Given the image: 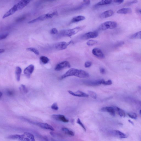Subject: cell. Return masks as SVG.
<instances>
[{
    "label": "cell",
    "instance_id": "33",
    "mask_svg": "<svg viewBox=\"0 0 141 141\" xmlns=\"http://www.w3.org/2000/svg\"><path fill=\"white\" fill-rule=\"evenodd\" d=\"M128 115L129 117L134 119L137 118V114L134 112H130L128 114Z\"/></svg>",
    "mask_w": 141,
    "mask_h": 141
},
{
    "label": "cell",
    "instance_id": "50",
    "mask_svg": "<svg viewBox=\"0 0 141 141\" xmlns=\"http://www.w3.org/2000/svg\"><path fill=\"white\" fill-rule=\"evenodd\" d=\"M139 12L140 13V14L141 15V10H140L139 11Z\"/></svg>",
    "mask_w": 141,
    "mask_h": 141
},
{
    "label": "cell",
    "instance_id": "31",
    "mask_svg": "<svg viewBox=\"0 0 141 141\" xmlns=\"http://www.w3.org/2000/svg\"><path fill=\"white\" fill-rule=\"evenodd\" d=\"M19 89L20 91H23L25 93H26L28 92V90L26 88L25 86L23 84H22L20 85Z\"/></svg>",
    "mask_w": 141,
    "mask_h": 141
},
{
    "label": "cell",
    "instance_id": "28",
    "mask_svg": "<svg viewBox=\"0 0 141 141\" xmlns=\"http://www.w3.org/2000/svg\"><path fill=\"white\" fill-rule=\"evenodd\" d=\"M40 60L44 64L47 63L49 62V59L47 57L45 56H42L40 58Z\"/></svg>",
    "mask_w": 141,
    "mask_h": 141
},
{
    "label": "cell",
    "instance_id": "15",
    "mask_svg": "<svg viewBox=\"0 0 141 141\" xmlns=\"http://www.w3.org/2000/svg\"><path fill=\"white\" fill-rule=\"evenodd\" d=\"M101 111L103 112H107L113 116H115V110L114 107H104L101 108Z\"/></svg>",
    "mask_w": 141,
    "mask_h": 141
},
{
    "label": "cell",
    "instance_id": "46",
    "mask_svg": "<svg viewBox=\"0 0 141 141\" xmlns=\"http://www.w3.org/2000/svg\"><path fill=\"white\" fill-rule=\"evenodd\" d=\"M5 49H0V53L1 54L5 52Z\"/></svg>",
    "mask_w": 141,
    "mask_h": 141
},
{
    "label": "cell",
    "instance_id": "51",
    "mask_svg": "<svg viewBox=\"0 0 141 141\" xmlns=\"http://www.w3.org/2000/svg\"><path fill=\"white\" fill-rule=\"evenodd\" d=\"M140 114H141V110H140Z\"/></svg>",
    "mask_w": 141,
    "mask_h": 141
},
{
    "label": "cell",
    "instance_id": "13",
    "mask_svg": "<svg viewBox=\"0 0 141 141\" xmlns=\"http://www.w3.org/2000/svg\"><path fill=\"white\" fill-rule=\"evenodd\" d=\"M68 91L70 94L75 97H88L89 96L88 94H87L79 91H77L75 92H74L73 91Z\"/></svg>",
    "mask_w": 141,
    "mask_h": 141
},
{
    "label": "cell",
    "instance_id": "36",
    "mask_svg": "<svg viewBox=\"0 0 141 141\" xmlns=\"http://www.w3.org/2000/svg\"><path fill=\"white\" fill-rule=\"evenodd\" d=\"M51 109L55 111H58V109L59 108L57 103H55L52 104L51 107Z\"/></svg>",
    "mask_w": 141,
    "mask_h": 141
},
{
    "label": "cell",
    "instance_id": "10",
    "mask_svg": "<svg viewBox=\"0 0 141 141\" xmlns=\"http://www.w3.org/2000/svg\"><path fill=\"white\" fill-rule=\"evenodd\" d=\"M109 133L112 135L120 138H125L127 137L125 134L118 130L111 131Z\"/></svg>",
    "mask_w": 141,
    "mask_h": 141
},
{
    "label": "cell",
    "instance_id": "1",
    "mask_svg": "<svg viewBox=\"0 0 141 141\" xmlns=\"http://www.w3.org/2000/svg\"><path fill=\"white\" fill-rule=\"evenodd\" d=\"M75 76L79 78H86L89 77V74L86 71L82 69L75 68L69 69L61 77L60 79H62L66 77L71 76Z\"/></svg>",
    "mask_w": 141,
    "mask_h": 141
},
{
    "label": "cell",
    "instance_id": "17",
    "mask_svg": "<svg viewBox=\"0 0 141 141\" xmlns=\"http://www.w3.org/2000/svg\"><path fill=\"white\" fill-rule=\"evenodd\" d=\"M18 10L17 7L15 5L4 15L3 17V19H5L6 17H8L9 16L13 15Z\"/></svg>",
    "mask_w": 141,
    "mask_h": 141
},
{
    "label": "cell",
    "instance_id": "44",
    "mask_svg": "<svg viewBox=\"0 0 141 141\" xmlns=\"http://www.w3.org/2000/svg\"><path fill=\"white\" fill-rule=\"evenodd\" d=\"M100 72L102 74H105L106 73L105 69L103 68H101L100 69Z\"/></svg>",
    "mask_w": 141,
    "mask_h": 141
},
{
    "label": "cell",
    "instance_id": "48",
    "mask_svg": "<svg viewBox=\"0 0 141 141\" xmlns=\"http://www.w3.org/2000/svg\"><path fill=\"white\" fill-rule=\"evenodd\" d=\"M43 1H52L55 0H42Z\"/></svg>",
    "mask_w": 141,
    "mask_h": 141
},
{
    "label": "cell",
    "instance_id": "3",
    "mask_svg": "<svg viewBox=\"0 0 141 141\" xmlns=\"http://www.w3.org/2000/svg\"><path fill=\"white\" fill-rule=\"evenodd\" d=\"M58 13L56 11L54 12L51 13H48L44 14L39 16L36 19L33 20L28 22V23L31 24L35 23L37 22L43 21L45 20L52 18L54 16L58 15Z\"/></svg>",
    "mask_w": 141,
    "mask_h": 141
},
{
    "label": "cell",
    "instance_id": "24",
    "mask_svg": "<svg viewBox=\"0 0 141 141\" xmlns=\"http://www.w3.org/2000/svg\"><path fill=\"white\" fill-rule=\"evenodd\" d=\"M112 0H101L97 4V5H109L111 4Z\"/></svg>",
    "mask_w": 141,
    "mask_h": 141
},
{
    "label": "cell",
    "instance_id": "27",
    "mask_svg": "<svg viewBox=\"0 0 141 141\" xmlns=\"http://www.w3.org/2000/svg\"><path fill=\"white\" fill-rule=\"evenodd\" d=\"M21 137V135L15 134L8 137V138L11 139H17L19 140Z\"/></svg>",
    "mask_w": 141,
    "mask_h": 141
},
{
    "label": "cell",
    "instance_id": "41",
    "mask_svg": "<svg viewBox=\"0 0 141 141\" xmlns=\"http://www.w3.org/2000/svg\"><path fill=\"white\" fill-rule=\"evenodd\" d=\"M7 94L9 96H12L14 94V92L11 90H8L7 92Z\"/></svg>",
    "mask_w": 141,
    "mask_h": 141
},
{
    "label": "cell",
    "instance_id": "38",
    "mask_svg": "<svg viewBox=\"0 0 141 141\" xmlns=\"http://www.w3.org/2000/svg\"><path fill=\"white\" fill-rule=\"evenodd\" d=\"M8 35V34L7 33H5L1 34L0 36V40L5 39L7 38Z\"/></svg>",
    "mask_w": 141,
    "mask_h": 141
},
{
    "label": "cell",
    "instance_id": "37",
    "mask_svg": "<svg viewBox=\"0 0 141 141\" xmlns=\"http://www.w3.org/2000/svg\"><path fill=\"white\" fill-rule=\"evenodd\" d=\"M112 81L110 80L106 81L104 79L102 84L105 85H110L112 84Z\"/></svg>",
    "mask_w": 141,
    "mask_h": 141
},
{
    "label": "cell",
    "instance_id": "30",
    "mask_svg": "<svg viewBox=\"0 0 141 141\" xmlns=\"http://www.w3.org/2000/svg\"><path fill=\"white\" fill-rule=\"evenodd\" d=\"M88 94L90 96L94 99H97V94L95 92L91 91H88Z\"/></svg>",
    "mask_w": 141,
    "mask_h": 141
},
{
    "label": "cell",
    "instance_id": "5",
    "mask_svg": "<svg viewBox=\"0 0 141 141\" xmlns=\"http://www.w3.org/2000/svg\"><path fill=\"white\" fill-rule=\"evenodd\" d=\"M99 36V33L96 31L91 32L87 33L83 35L81 37L82 39L86 40L90 39L95 38Z\"/></svg>",
    "mask_w": 141,
    "mask_h": 141
},
{
    "label": "cell",
    "instance_id": "47",
    "mask_svg": "<svg viewBox=\"0 0 141 141\" xmlns=\"http://www.w3.org/2000/svg\"><path fill=\"white\" fill-rule=\"evenodd\" d=\"M128 121L130 123H131L132 124V125H134V123L132 121H131V120H128Z\"/></svg>",
    "mask_w": 141,
    "mask_h": 141
},
{
    "label": "cell",
    "instance_id": "32",
    "mask_svg": "<svg viewBox=\"0 0 141 141\" xmlns=\"http://www.w3.org/2000/svg\"><path fill=\"white\" fill-rule=\"evenodd\" d=\"M98 42L96 41L93 40H91L88 41L87 42V44L88 46H93L95 44H97Z\"/></svg>",
    "mask_w": 141,
    "mask_h": 141
},
{
    "label": "cell",
    "instance_id": "35",
    "mask_svg": "<svg viewBox=\"0 0 141 141\" xmlns=\"http://www.w3.org/2000/svg\"><path fill=\"white\" fill-rule=\"evenodd\" d=\"M26 16L24 15L18 18L16 20V21L17 22H21L25 20L26 18Z\"/></svg>",
    "mask_w": 141,
    "mask_h": 141
},
{
    "label": "cell",
    "instance_id": "14",
    "mask_svg": "<svg viewBox=\"0 0 141 141\" xmlns=\"http://www.w3.org/2000/svg\"><path fill=\"white\" fill-rule=\"evenodd\" d=\"M51 117L54 119L58 121L64 123H68L69 122V120L67 119L64 116L60 114H54Z\"/></svg>",
    "mask_w": 141,
    "mask_h": 141
},
{
    "label": "cell",
    "instance_id": "34",
    "mask_svg": "<svg viewBox=\"0 0 141 141\" xmlns=\"http://www.w3.org/2000/svg\"><path fill=\"white\" fill-rule=\"evenodd\" d=\"M77 124H79V125L81 126L82 127L83 129L84 130L85 132L86 131V128L85 126L82 123L81 121V120L79 118H78L77 120Z\"/></svg>",
    "mask_w": 141,
    "mask_h": 141
},
{
    "label": "cell",
    "instance_id": "20",
    "mask_svg": "<svg viewBox=\"0 0 141 141\" xmlns=\"http://www.w3.org/2000/svg\"><path fill=\"white\" fill-rule=\"evenodd\" d=\"M85 17L83 16H79L73 17L71 20V23H75L76 22H79L84 20Z\"/></svg>",
    "mask_w": 141,
    "mask_h": 141
},
{
    "label": "cell",
    "instance_id": "12",
    "mask_svg": "<svg viewBox=\"0 0 141 141\" xmlns=\"http://www.w3.org/2000/svg\"><path fill=\"white\" fill-rule=\"evenodd\" d=\"M92 52L94 56L98 58H105V55L100 49L99 48H94L92 51Z\"/></svg>",
    "mask_w": 141,
    "mask_h": 141
},
{
    "label": "cell",
    "instance_id": "18",
    "mask_svg": "<svg viewBox=\"0 0 141 141\" xmlns=\"http://www.w3.org/2000/svg\"><path fill=\"white\" fill-rule=\"evenodd\" d=\"M114 12L112 10H108L102 13L100 16L102 18H106L111 17L113 15Z\"/></svg>",
    "mask_w": 141,
    "mask_h": 141
},
{
    "label": "cell",
    "instance_id": "49",
    "mask_svg": "<svg viewBox=\"0 0 141 141\" xmlns=\"http://www.w3.org/2000/svg\"><path fill=\"white\" fill-rule=\"evenodd\" d=\"M2 95V93L1 92H0V97L1 98V96Z\"/></svg>",
    "mask_w": 141,
    "mask_h": 141
},
{
    "label": "cell",
    "instance_id": "6",
    "mask_svg": "<svg viewBox=\"0 0 141 141\" xmlns=\"http://www.w3.org/2000/svg\"><path fill=\"white\" fill-rule=\"evenodd\" d=\"M73 42L72 41H71L68 42L63 41L57 43L55 44V48L57 50H65L67 47Z\"/></svg>",
    "mask_w": 141,
    "mask_h": 141
},
{
    "label": "cell",
    "instance_id": "4",
    "mask_svg": "<svg viewBox=\"0 0 141 141\" xmlns=\"http://www.w3.org/2000/svg\"><path fill=\"white\" fill-rule=\"evenodd\" d=\"M117 23L115 22L107 21L102 24L99 26V28L103 30L114 29L117 27Z\"/></svg>",
    "mask_w": 141,
    "mask_h": 141
},
{
    "label": "cell",
    "instance_id": "11",
    "mask_svg": "<svg viewBox=\"0 0 141 141\" xmlns=\"http://www.w3.org/2000/svg\"><path fill=\"white\" fill-rule=\"evenodd\" d=\"M34 68V66L33 65H29L24 69V75L28 78H30L31 75L33 72Z\"/></svg>",
    "mask_w": 141,
    "mask_h": 141
},
{
    "label": "cell",
    "instance_id": "19",
    "mask_svg": "<svg viewBox=\"0 0 141 141\" xmlns=\"http://www.w3.org/2000/svg\"><path fill=\"white\" fill-rule=\"evenodd\" d=\"M132 10L130 8H124L118 10L117 13L119 14H126L132 13Z\"/></svg>",
    "mask_w": 141,
    "mask_h": 141
},
{
    "label": "cell",
    "instance_id": "26",
    "mask_svg": "<svg viewBox=\"0 0 141 141\" xmlns=\"http://www.w3.org/2000/svg\"><path fill=\"white\" fill-rule=\"evenodd\" d=\"M24 134L30 140V141H34V137L33 134L25 132Z\"/></svg>",
    "mask_w": 141,
    "mask_h": 141
},
{
    "label": "cell",
    "instance_id": "16",
    "mask_svg": "<svg viewBox=\"0 0 141 141\" xmlns=\"http://www.w3.org/2000/svg\"><path fill=\"white\" fill-rule=\"evenodd\" d=\"M30 1V0H21L16 5L18 10L23 9L28 5Z\"/></svg>",
    "mask_w": 141,
    "mask_h": 141
},
{
    "label": "cell",
    "instance_id": "42",
    "mask_svg": "<svg viewBox=\"0 0 141 141\" xmlns=\"http://www.w3.org/2000/svg\"><path fill=\"white\" fill-rule=\"evenodd\" d=\"M124 1V0H114V3H117L118 4H120L123 3Z\"/></svg>",
    "mask_w": 141,
    "mask_h": 141
},
{
    "label": "cell",
    "instance_id": "43",
    "mask_svg": "<svg viewBox=\"0 0 141 141\" xmlns=\"http://www.w3.org/2000/svg\"><path fill=\"white\" fill-rule=\"evenodd\" d=\"M138 1L137 0H133L130 1L128 3V5H130L133 4H135L137 3Z\"/></svg>",
    "mask_w": 141,
    "mask_h": 141
},
{
    "label": "cell",
    "instance_id": "52",
    "mask_svg": "<svg viewBox=\"0 0 141 141\" xmlns=\"http://www.w3.org/2000/svg\"><path fill=\"white\" fill-rule=\"evenodd\" d=\"M140 105H141V101L140 102Z\"/></svg>",
    "mask_w": 141,
    "mask_h": 141
},
{
    "label": "cell",
    "instance_id": "29",
    "mask_svg": "<svg viewBox=\"0 0 141 141\" xmlns=\"http://www.w3.org/2000/svg\"><path fill=\"white\" fill-rule=\"evenodd\" d=\"M27 50L33 52L36 55H39V52L35 48H29L27 49Z\"/></svg>",
    "mask_w": 141,
    "mask_h": 141
},
{
    "label": "cell",
    "instance_id": "40",
    "mask_svg": "<svg viewBox=\"0 0 141 141\" xmlns=\"http://www.w3.org/2000/svg\"><path fill=\"white\" fill-rule=\"evenodd\" d=\"M91 63L89 61L86 62L85 63L84 66L86 68H88L90 67L91 65Z\"/></svg>",
    "mask_w": 141,
    "mask_h": 141
},
{
    "label": "cell",
    "instance_id": "45",
    "mask_svg": "<svg viewBox=\"0 0 141 141\" xmlns=\"http://www.w3.org/2000/svg\"><path fill=\"white\" fill-rule=\"evenodd\" d=\"M83 2L85 3L87 5H89L91 1L90 0H83Z\"/></svg>",
    "mask_w": 141,
    "mask_h": 141
},
{
    "label": "cell",
    "instance_id": "9",
    "mask_svg": "<svg viewBox=\"0 0 141 141\" xmlns=\"http://www.w3.org/2000/svg\"><path fill=\"white\" fill-rule=\"evenodd\" d=\"M31 123H32L36 124V125L43 129L52 131L54 130V129L53 127L47 123L41 122H31Z\"/></svg>",
    "mask_w": 141,
    "mask_h": 141
},
{
    "label": "cell",
    "instance_id": "2",
    "mask_svg": "<svg viewBox=\"0 0 141 141\" xmlns=\"http://www.w3.org/2000/svg\"><path fill=\"white\" fill-rule=\"evenodd\" d=\"M85 27V26H77L73 29L62 30L59 33V35L61 37H70L82 30Z\"/></svg>",
    "mask_w": 141,
    "mask_h": 141
},
{
    "label": "cell",
    "instance_id": "39",
    "mask_svg": "<svg viewBox=\"0 0 141 141\" xmlns=\"http://www.w3.org/2000/svg\"><path fill=\"white\" fill-rule=\"evenodd\" d=\"M58 32L57 28H54L50 31V33L52 34H58Z\"/></svg>",
    "mask_w": 141,
    "mask_h": 141
},
{
    "label": "cell",
    "instance_id": "7",
    "mask_svg": "<svg viewBox=\"0 0 141 141\" xmlns=\"http://www.w3.org/2000/svg\"><path fill=\"white\" fill-rule=\"evenodd\" d=\"M70 63L67 61H65L58 63L55 67V69L56 71H60L65 68H70Z\"/></svg>",
    "mask_w": 141,
    "mask_h": 141
},
{
    "label": "cell",
    "instance_id": "21",
    "mask_svg": "<svg viewBox=\"0 0 141 141\" xmlns=\"http://www.w3.org/2000/svg\"><path fill=\"white\" fill-rule=\"evenodd\" d=\"M16 79L18 81H19L20 79V75L22 73V69L20 67H16Z\"/></svg>",
    "mask_w": 141,
    "mask_h": 141
},
{
    "label": "cell",
    "instance_id": "25",
    "mask_svg": "<svg viewBox=\"0 0 141 141\" xmlns=\"http://www.w3.org/2000/svg\"><path fill=\"white\" fill-rule=\"evenodd\" d=\"M131 38L133 39H141V31L137 32L132 35Z\"/></svg>",
    "mask_w": 141,
    "mask_h": 141
},
{
    "label": "cell",
    "instance_id": "22",
    "mask_svg": "<svg viewBox=\"0 0 141 141\" xmlns=\"http://www.w3.org/2000/svg\"><path fill=\"white\" fill-rule=\"evenodd\" d=\"M115 111L117 112L118 115L121 117H125V112L122 109L117 107H114Z\"/></svg>",
    "mask_w": 141,
    "mask_h": 141
},
{
    "label": "cell",
    "instance_id": "8",
    "mask_svg": "<svg viewBox=\"0 0 141 141\" xmlns=\"http://www.w3.org/2000/svg\"><path fill=\"white\" fill-rule=\"evenodd\" d=\"M104 79L97 80H88L84 82L85 84L90 86H97L102 84Z\"/></svg>",
    "mask_w": 141,
    "mask_h": 141
},
{
    "label": "cell",
    "instance_id": "23",
    "mask_svg": "<svg viewBox=\"0 0 141 141\" xmlns=\"http://www.w3.org/2000/svg\"><path fill=\"white\" fill-rule=\"evenodd\" d=\"M62 130L63 132H64L65 133L68 135L71 136H74L75 133L72 131L69 130V129L63 127L62 128Z\"/></svg>",
    "mask_w": 141,
    "mask_h": 141
}]
</instances>
